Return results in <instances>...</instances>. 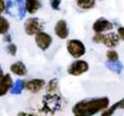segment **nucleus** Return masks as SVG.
I'll return each mask as SVG.
<instances>
[{
    "mask_svg": "<svg viewBox=\"0 0 124 116\" xmlns=\"http://www.w3.org/2000/svg\"><path fill=\"white\" fill-rule=\"evenodd\" d=\"M4 76H5V73H4V70H2V66L0 65V78L4 77Z\"/></svg>",
    "mask_w": 124,
    "mask_h": 116,
    "instance_id": "bb28decb",
    "label": "nucleus"
},
{
    "mask_svg": "<svg viewBox=\"0 0 124 116\" xmlns=\"http://www.w3.org/2000/svg\"><path fill=\"white\" fill-rule=\"evenodd\" d=\"M89 70V65L86 61H81V59H77V61L72 62L69 67H67V73L70 76H74V77H78V76H81L84 73H86L87 71Z\"/></svg>",
    "mask_w": 124,
    "mask_h": 116,
    "instance_id": "0eeeda50",
    "label": "nucleus"
},
{
    "mask_svg": "<svg viewBox=\"0 0 124 116\" xmlns=\"http://www.w3.org/2000/svg\"><path fill=\"white\" fill-rule=\"evenodd\" d=\"M92 29L94 33H108L114 29V23L104 17H100L93 23Z\"/></svg>",
    "mask_w": 124,
    "mask_h": 116,
    "instance_id": "1a4fd4ad",
    "label": "nucleus"
},
{
    "mask_svg": "<svg viewBox=\"0 0 124 116\" xmlns=\"http://www.w3.org/2000/svg\"><path fill=\"white\" fill-rule=\"evenodd\" d=\"M106 67H107L108 70H110V71L117 73V74L122 73V71H123V64L119 61H116V62L107 61L106 62Z\"/></svg>",
    "mask_w": 124,
    "mask_h": 116,
    "instance_id": "f3484780",
    "label": "nucleus"
},
{
    "mask_svg": "<svg viewBox=\"0 0 124 116\" xmlns=\"http://www.w3.org/2000/svg\"><path fill=\"white\" fill-rule=\"evenodd\" d=\"M6 51H7V54L11 56H16V52H17V46H16L15 43H8L7 46H6Z\"/></svg>",
    "mask_w": 124,
    "mask_h": 116,
    "instance_id": "4be33fe9",
    "label": "nucleus"
},
{
    "mask_svg": "<svg viewBox=\"0 0 124 116\" xmlns=\"http://www.w3.org/2000/svg\"><path fill=\"white\" fill-rule=\"evenodd\" d=\"M66 49H67V52L70 54V56H72L76 59L81 58L82 56L86 54V46H85V44L81 42L80 39H69L67 43H66Z\"/></svg>",
    "mask_w": 124,
    "mask_h": 116,
    "instance_id": "39448f33",
    "label": "nucleus"
},
{
    "mask_svg": "<svg viewBox=\"0 0 124 116\" xmlns=\"http://www.w3.org/2000/svg\"><path fill=\"white\" fill-rule=\"evenodd\" d=\"M54 34L57 35V37L60 39H66L70 35V30H69V26H67V22L64 19H60L58 20L56 24H54Z\"/></svg>",
    "mask_w": 124,
    "mask_h": 116,
    "instance_id": "9b49d317",
    "label": "nucleus"
},
{
    "mask_svg": "<svg viewBox=\"0 0 124 116\" xmlns=\"http://www.w3.org/2000/svg\"><path fill=\"white\" fill-rule=\"evenodd\" d=\"M6 11V1L5 0H0V15Z\"/></svg>",
    "mask_w": 124,
    "mask_h": 116,
    "instance_id": "b1692460",
    "label": "nucleus"
},
{
    "mask_svg": "<svg viewBox=\"0 0 124 116\" xmlns=\"http://www.w3.org/2000/svg\"><path fill=\"white\" fill-rule=\"evenodd\" d=\"M45 89H46V93H58V79L57 78L51 79L46 84Z\"/></svg>",
    "mask_w": 124,
    "mask_h": 116,
    "instance_id": "aec40b11",
    "label": "nucleus"
},
{
    "mask_svg": "<svg viewBox=\"0 0 124 116\" xmlns=\"http://www.w3.org/2000/svg\"><path fill=\"white\" fill-rule=\"evenodd\" d=\"M5 13L19 21L23 20L27 13L26 0H6Z\"/></svg>",
    "mask_w": 124,
    "mask_h": 116,
    "instance_id": "f03ea898",
    "label": "nucleus"
},
{
    "mask_svg": "<svg viewBox=\"0 0 124 116\" xmlns=\"http://www.w3.org/2000/svg\"><path fill=\"white\" fill-rule=\"evenodd\" d=\"M109 98H94L89 100H81L77 102L72 108V113L77 116H93L95 114L102 113L109 107Z\"/></svg>",
    "mask_w": 124,
    "mask_h": 116,
    "instance_id": "f257e3e1",
    "label": "nucleus"
},
{
    "mask_svg": "<svg viewBox=\"0 0 124 116\" xmlns=\"http://www.w3.org/2000/svg\"><path fill=\"white\" fill-rule=\"evenodd\" d=\"M92 39L94 43H102L109 49L116 48L121 41L118 34L113 33V31H110V33H95Z\"/></svg>",
    "mask_w": 124,
    "mask_h": 116,
    "instance_id": "20e7f679",
    "label": "nucleus"
},
{
    "mask_svg": "<svg viewBox=\"0 0 124 116\" xmlns=\"http://www.w3.org/2000/svg\"><path fill=\"white\" fill-rule=\"evenodd\" d=\"M45 86H46V83H45L44 79L34 78V79H30V80L26 81L24 88H26V91L30 92V93H38L43 88H45Z\"/></svg>",
    "mask_w": 124,
    "mask_h": 116,
    "instance_id": "9d476101",
    "label": "nucleus"
},
{
    "mask_svg": "<svg viewBox=\"0 0 124 116\" xmlns=\"http://www.w3.org/2000/svg\"><path fill=\"white\" fill-rule=\"evenodd\" d=\"M13 79L9 73H5L4 77L0 78V96H4L11 91L12 86H13Z\"/></svg>",
    "mask_w": 124,
    "mask_h": 116,
    "instance_id": "f8f14e48",
    "label": "nucleus"
},
{
    "mask_svg": "<svg viewBox=\"0 0 124 116\" xmlns=\"http://www.w3.org/2000/svg\"><path fill=\"white\" fill-rule=\"evenodd\" d=\"M106 57H107V59L110 62H116V61H118V58H119L117 51H115L114 49H109L108 51H107V54H106Z\"/></svg>",
    "mask_w": 124,
    "mask_h": 116,
    "instance_id": "412c9836",
    "label": "nucleus"
},
{
    "mask_svg": "<svg viewBox=\"0 0 124 116\" xmlns=\"http://www.w3.org/2000/svg\"><path fill=\"white\" fill-rule=\"evenodd\" d=\"M11 30V23L5 16L0 15V35H6Z\"/></svg>",
    "mask_w": 124,
    "mask_h": 116,
    "instance_id": "a211bd4d",
    "label": "nucleus"
},
{
    "mask_svg": "<svg viewBox=\"0 0 124 116\" xmlns=\"http://www.w3.org/2000/svg\"><path fill=\"white\" fill-rule=\"evenodd\" d=\"M52 42H54L52 36L50 34L43 31V30H41L39 33L35 35V44H36L38 49H41L42 51H46L51 46Z\"/></svg>",
    "mask_w": 124,
    "mask_h": 116,
    "instance_id": "6e6552de",
    "label": "nucleus"
},
{
    "mask_svg": "<svg viewBox=\"0 0 124 116\" xmlns=\"http://www.w3.org/2000/svg\"><path fill=\"white\" fill-rule=\"evenodd\" d=\"M117 109H124V98L121 99L119 101H117L116 103H114L111 107H108L107 109H104V110L101 113V115L102 116H110V115H113Z\"/></svg>",
    "mask_w": 124,
    "mask_h": 116,
    "instance_id": "2eb2a0df",
    "label": "nucleus"
},
{
    "mask_svg": "<svg viewBox=\"0 0 124 116\" xmlns=\"http://www.w3.org/2000/svg\"><path fill=\"white\" fill-rule=\"evenodd\" d=\"M43 109L39 110L45 114H54L62 106V98L58 93H48L43 96Z\"/></svg>",
    "mask_w": 124,
    "mask_h": 116,
    "instance_id": "7ed1b4c3",
    "label": "nucleus"
},
{
    "mask_svg": "<svg viewBox=\"0 0 124 116\" xmlns=\"http://www.w3.org/2000/svg\"><path fill=\"white\" fill-rule=\"evenodd\" d=\"M24 85H26V81L23 79H17V80L14 81L11 91H9V93L13 94V95H20L26 89L24 88Z\"/></svg>",
    "mask_w": 124,
    "mask_h": 116,
    "instance_id": "dca6fc26",
    "label": "nucleus"
},
{
    "mask_svg": "<svg viewBox=\"0 0 124 116\" xmlns=\"http://www.w3.org/2000/svg\"><path fill=\"white\" fill-rule=\"evenodd\" d=\"M42 7L41 0H26V8H27V13L30 15L36 14Z\"/></svg>",
    "mask_w": 124,
    "mask_h": 116,
    "instance_id": "4468645a",
    "label": "nucleus"
},
{
    "mask_svg": "<svg viewBox=\"0 0 124 116\" xmlns=\"http://www.w3.org/2000/svg\"><path fill=\"white\" fill-rule=\"evenodd\" d=\"M117 34H118L119 39H122V41H124V27H118V29H117Z\"/></svg>",
    "mask_w": 124,
    "mask_h": 116,
    "instance_id": "393cba45",
    "label": "nucleus"
},
{
    "mask_svg": "<svg viewBox=\"0 0 124 116\" xmlns=\"http://www.w3.org/2000/svg\"><path fill=\"white\" fill-rule=\"evenodd\" d=\"M9 70L13 74H15L16 77H26L28 74V69L27 66L24 65V63L21 61H17L15 63H13L11 66H9Z\"/></svg>",
    "mask_w": 124,
    "mask_h": 116,
    "instance_id": "ddd939ff",
    "label": "nucleus"
},
{
    "mask_svg": "<svg viewBox=\"0 0 124 116\" xmlns=\"http://www.w3.org/2000/svg\"><path fill=\"white\" fill-rule=\"evenodd\" d=\"M78 7H80L81 9H92L95 7V0H76Z\"/></svg>",
    "mask_w": 124,
    "mask_h": 116,
    "instance_id": "6ab92c4d",
    "label": "nucleus"
},
{
    "mask_svg": "<svg viewBox=\"0 0 124 116\" xmlns=\"http://www.w3.org/2000/svg\"><path fill=\"white\" fill-rule=\"evenodd\" d=\"M4 42H6V43H11L12 42V35L9 33L4 35Z\"/></svg>",
    "mask_w": 124,
    "mask_h": 116,
    "instance_id": "a878e982",
    "label": "nucleus"
},
{
    "mask_svg": "<svg viewBox=\"0 0 124 116\" xmlns=\"http://www.w3.org/2000/svg\"><path fill=\"white\" fill-rule=\"evenodd\" d=\"M23 29H24V33L27 34L28 36H35L41 30H43V24L38 17L30 16L29 19L26 20Z\"/></svg>",
    "mask_w": 124,
    "mask_h": 116,
    "instance_id": "423d86ee",
    "label": "nucleus"
},
{
    "mask_svg": "<svg viewBox=\"0 0 124 116\" xmlns=\"http://www.w3.org/2000/svg\"><path fill=\"white\" fill-rule=\"evenodd\" d=\"M60 4H62V0H50V6L54 11H59Z\"/></svg>",
    "mask_w": 124,
    "mask_h": 116,
    "instance_id": "5701e85b",
    "label": "nucleus"
}]
</instances>
